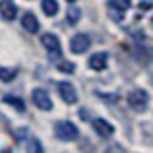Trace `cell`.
Wrapping results in <instances>:
<instances>
[{"label": "cell", "mask_w": 153, "mask_h": 153, "mask_svg": "<svg viewBox=\"0 0 153 153\" xmlns=\"http://www.w3.org/2000/svg\"><path fill=\"white\" fill-rule=\"evenodd\" d=\"M54 136L58 140H62V142H74L79 136V130L70 120H58V122L54 124Z\"/></svg>", "instance_id": "cell-1"}, {"label": "cell", "mask_w": 153, "mask_h": 153, "mask_svg": "<svg viewBox=\"0 0 153 153\" xmlns=\"http://www.w3.org/2000/svg\"><path fill=\"white\" fill-rule=\"evenodd\" d=\"M41 45L47 49V52H49V56L52 60L60 58L62 56V47H60V39L56 37L54 33H45L41 37Z\"/></svg>", "instance_id": "cell-2"}, {"label": "cell", "mask_w": 153, "mask_h": 153, "mask_svg": "<svg viewBox=\"0 0 153 153\" xmlns=\"http://www.w3.org/2000/svg\"><path fill=\"white\" fill-rule=\"evenodd\" d=\"M128 105H130L136 112L146 111L147 105H149V95H147V91H143V89L130 91V95H128Z\"/></svg>", "instance_id": "cell-3"}, {"label": "cell", "mask_w": 153, "mask_h": 153, "mask_svg": "<svg viewBox=\"0 0 153 153\" xmlns=\"http://www.w3.org/2000/svg\"><path fill=\"white\" fill-rule=\"evenodd\" d=\"M31 99H33V103L37 105L41 111H52V101H51V95L47 89H43V87H37V89L31 91Z\"/></svg>", "instance_id": "cell-4"}, {"label": "cell", "mask_w": 153, "mask_h": 153, "mask_svg": "<svg viewBox=\"0 0 153 153\" xmlns=\"http://www.w3.org/2000/svg\"><path fill=\"white\" fill-rule=\"evenodd\" d=\"M58 93H60V97H62L64 103H68V105H76V103H78L76 87L72 85L70 82H60L58 83Z\"/></svg>", "instance_id": "cell-5"}, {"label": "cell", "mask_w": 153, "mask_h": 153, "mask_svg": "<svg viewBox=\"0 0 153 153\" xmlns=\"http://www.w3.org/2000/svg\"><path fill=\"white\" fill-rule=\"evenodd\" d=\"M89 45H91V41H89V37H87L85 33H78V35H74V37L70 39V51L74 52V54L85 52L89 49Z\"/></svg>", "instance_id": "cell-6"}, {"label": "cell", "mask_w": 153, "mask_h": 153, "mask_svg": "<svg viewBox=\"0 0 153 153\" xmlns=\"http://www.w3.org/2000/svg\"><path fill=\"white\" fill-rule=\"evenodd\" d=\"M107 60H108V54L107 52H95V54L89 56V60H87V66L91 68V70L95 72H103L105 68H107Z\"/></svg>", "instance_id": "cell-7"}, {"label": "cell", "mask_w": 153, "mask_h": 153, "mask_svg": "<svg viewBox=\"0 0 153 153\" xmlns=\"http://www.w3.org/2000/svg\"><path fill=\"white\" fill-rule=\"evenodd\" d=\"M93 130L97 132V136H101V138H111V136L114 134V126H112L111 122H107V120H103V118L93 120Z\"/></svg>", "instance_id": "cell-8"}, {"label": "cell", "mask_w": 153, "mask_h": 153, "mask_svg": "<svg viewBox=\"0 0 153 153\" xmlns=\"http://www.w3.org/2000/svg\"><path fill=\"white\" fill-rule=\"evenodd\" d=\"M16 14H18V8H16V4L12 0H0V16L6 22L16 19Z\"/></svg>", "instance_id": "cell-9"}, {"label": "cell", "mask_w": 153, "mask_h": 153, "mask_svg": "<svg viewBox=\"0 0 153 153\" xmlns=\"http://www.w3.org/2000/svg\"><path fill=\"white\" fill-rule=\"evenodd\" d=\"M22 25H23V29L25 31H29V33H37L39 31V19H37V16L33 14V12H25L23 14V18H22Z\"/></svg>", "instance_id": "cell-10"}, {"label": "cell", "mask_w": 153, "mask_h": 153, "mask_svg": "<svg viewBox=\"0 0 153 153\" xmlns=\"http://www.w3.org/2000/svg\"><path fill=\"white\" fill-rule=\"evenodd\" d=\"M41 10H43L45 16L52 18V16L58 14V2H56V0H43L41 2Z\"/></svg>", "instance_id": "cell-11"}, {"label": "cell", "mask_w": 153, "mask_h": 153, "mask_svg": "<svg viewBox=\"0 0 153 153\" xmlns=\"http://www.w3.org/2000/svg\"><path fill=\"white\" fill-rule=\"evenodd\" d=\"M2 101L6 103V105H10V107H14L16 111H19V112L25 111V103H23L19 97H16V95H4Z\"/></svg>", "instance_id": "cell-12"}, {"label": "cell", "mask_w": 153, "mask_h": 153, "mask_svg": "<svg viewBox=\"0 0 153 153\" xmlns=\"http://www.w3.org/2000/svg\"><path fill=\"white\" fill-rule=\"evenodd\" d=\"M16 76H18V68H6V66H0V79H2L4 83L14 82Z\"/></svg>", "instance_id": "cell-13"}, {"label": "cell", "mask_w": 153, "mask_h": 153, "mask_svg": "<svg viewBox=\"0 0 153 153\" xmlns=\"http://www.w3.org/2000/svg\"><path fill=\"white\" fill-rule=\"evenodd\" d=\"M79 18H82V10H79L78 6H70L66 12V22L70 23V25H76V23L79 22Z\"/></svg>", "instance_id": "cell-14"}, {"label": "cell", "mask_w": 153, "mask_h": 153, "mask_svg": "<svg viewBox=\"0 0 153 153\" xmlns=\"http://www.w3.org/2000/svg\"><path fill=\"white\" fill-rule=\"evenodd\" d=\"M108 6V16H111L114 22H122V18H124V10H120L118 6H112V4H107Z\"/></svg>", "instance_id": "cell-15"}, {"label": "cell", "mask_w": 153, "mask_h": 153, "mask_svg": "<svg viewBox=\"0 0 153 153\" xmlns=\"http://www.w3.org/2000/svg\"><path fill=\"white\" fill-rule=\"evenodd\" d=\"M107 4H112V6H118L120 10H124V12H126L128 8L132 6V0H108Z\"/></svg>", "instance_id": "cell-16"}, {"label": "cell", "mask_w": 153, "mask_h": 153, "mask_svg": "<svg viewBox=\"0 0 153 153\" xmlns=\"http://www.w3.org/2000/svg\"><path fill=\"white\" fill-rule=\"evenodd\" d=\"M27 151H35V153H43V146L39 140H31L29 146H27Z\"/></svg>", "instance_id": "cell-17"}, {"label": "cell", "mask_w": 153, "mask_h": 153, "mask_svg": "<svg viewBox=\"0 0 153 153\" xmlns=\"http://www.w3.org/2000/svg\"><path fill=\"white\" fill-rule=\"evenodd\" d=\"M58 70L60 72H66V74H74L76 72V64H72V62H62L58 66Z\"/></svg>", "instance_id": "cell-18"}, {"label": "cell", "mask_w": 153, "mask_h": 153, "mask_svg": "<svg viewBox=\"0 0 153 153\" xmlns=\"http://www.w3.org/2000/svg\"><path fill=\"white\" fill-rule=\"evenodd\" d=\"M66 2H76V0H66Z\"/></svg>", "instance_id": "cell-19"}]
</instances>
